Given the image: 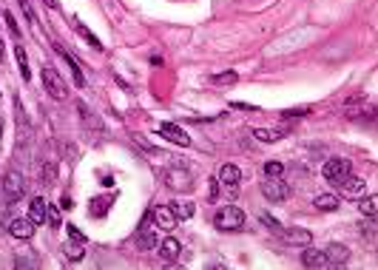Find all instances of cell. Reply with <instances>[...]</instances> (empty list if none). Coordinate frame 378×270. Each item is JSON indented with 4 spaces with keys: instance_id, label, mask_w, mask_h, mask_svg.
<instances>
[{
    "instance_id": "3",
    "label": "cell",
    "mask_w": 378,
    "mask_h": 270,
    "mask_svg": "<svg viewBox=\"0 0 378 270\" xmlns=\"http://www.w3.org/2000/svg\"><path fill=\"white\" fill-rule=\"evenodd\" d=\"M43 86L54 100H66L68 97V86H66V80L60 77V71H57L54 66H43Z\"/></svg>"
},
{
    "instance_id": "41",
    "label": "cell",
    "mask_w": 378,
    "mask_h": 270,
    "mask_svg": "<svg viewBox=\"0 0 378 270\" xmlns=\"http://www.w3.org/2000/svg\"><path fill=\"white\" fill-rule=\"evenodd\" d=\"M43 3H46V6H49V9H57V6H60L57 0H43Z\"/></svg>"
},
{
    "instance_id": "40",
    "label": "cell",
    "mask_w": 378,
    "mask_h": 270,
    "mask_svg": "<svg viewBox=\"0 0 378 270\" xmlns=\"http://www.w3.org/2000/svg\"><path fill=\"white\" fill-rule=\"evenodd\" d=\"M233 108H239V111H259L256 105H250V103H231Z\"/></svg>"
},
{
    "instance_id": "7",
    "label": "cell",
    "mask_w": 378,
    "mask_h": 270,
    "mask_svg": "<svg viewBox=\"0 0 378 270\" xmlns=\"http://www.w3.org/2000/svg\"><path fill=\"white\" fill-rule=\"evenodd\" d=\"M347 173H350V162L342 160V157L327 160V162H324V168H322V177L327 179V182H338V179L347 177Z\"/></svg>"
},
{
    "instance_id": "43",
    "label": "cell",
    "mask_w": 378,
    "mask_h": 270,
    "mask_svg": "<svg viewBox=\"0 0 378 270\" xmlns=\"http://www.w3.org/2000/svg\"><path fill=\"white\" fill-rule=\"evenodd\" d=\"M0 54H3V37H0Z\"/></svg>"
},
{
    "instance_id": "30",
    "label": "cell",
    "mask_w": 378,
    "mask_h": 270,
    "mask_svg": "<svg viewBox=\"0 0 378 270\" xmlns=\"http://www.w3.org/2000/svg\"><path fill=\"white\" fill-rule=\"evenodd\" d=\"M54 179H57V165L54 162H46L43 165V185H54Z\"/></svg>"
},
{
    "instance_id": "18",
    "label": "cell",
    "mask_w": 378,
    "mask_h": 270,
    "mask_svg": "<svg viewBox=\"0 0 378 270\" xmlns=\"http://www.w3.org/2000/svg\"><path fill=\"white\" fill-rule=\"evenodd\" d=\"M57 51H60V54L66 57V63H68V66H71V77H74V86H77V88H83V86H86V77H83V71H80L77 60H74V57L68 54V51L63 49V46H57Z\"/></svg>"
},
{
    "instance_id": "17",
    "label": "cell",
    "mask_w": 378,
    "mask_h": 270,
    "mask_svg": "<svg viewBox=\"0 0 378 270\" xmlns=\"http://www.w3.org/2000/svg\"><path fill=\"white\" fill-rule=\"evenodd\" d=\"M165 177H168V185H171V188H177V190L191 188V173L182 171V168H171V171L165 173Z\"/></svg>"
},
{
    "instance_id": "31",
    "label": "cell",
    "mask_w": 378,
    "mask_h": 270,
    "mask_svg": "<svg viewBox=\"0 0 378 270\" xmlns=\"http://www.w3.org/2000/svg\"><path fill=\"white\" fill-rule=\"evenodd\" d=\"M307 111H310V108H307V105H301V108H287V111H281V120H296V117H305V114H307Z\"/></svg>"
},
{
    "instance_id": "15",
    "label": "cell",
    "mask_w": 378,
    "mask_h": 270,
    "mask_svg": "<svg viewBox=\"0 0 378 270\" xmlns=\"http://www.w3.org/2000/svg\"><path fill=\"white\" fill-rule=\"evenodd\" d=\"M157 247H159V256H162L165 262H177L179 253H182V245H179L174 236H168V239H165L162 245H157Z\"/></svg>"
},
{
    "instance_id": "42",
    "label": "cell",
    "mask_w": 378,
    "mask_h": 270,
    "mask_svg": "<svg viewBox=\"0 0 378 270\" xmlns=\"http://www.w3.org/2000/svg\"><path fill=\"white\" fill-rule=\"evenodd\" d=\"M0 140H3V117H0Z\"/></svg>"
},
{
    "instance_id": "4",
    "label": "cell",
    "mask_w": 378,
    "mask_h": 270,
    "mask_svg": "<svg viewBox=\"0 0 378 270\" xmlns=\"http://www.w3.org/2000/svg\"><path fill=\"white\" fill-rule=\"evenodd\" d=\"M262 194H264V199H268V202L279 205V202H285V199L290 197V185H287L281 177H276V179L264 177V182H262Z\"/></svg>"
},
{
    "instance_id": "5",
    "label": "cell",
    "mask_w": 378,
    "mask_h": 270,
    "mask_svg": "<svg viewBox=\"0 0 378 270\" xmlns=\"http://www.w3.org/2000/svg\"><path fill=\"white\" fill-rule=\"evenodd\" d=\"M239 182H242V171H239V165L225 162V165L219 168V185H222V190H225L228 197H236V194H239Z\"/></svg>"
},
{
    "instance_id": "10",
    "label": "cell",
    "mask_w": 378,
    "mask_h": 270,
    "mask_svg": "<svg viewBox=\"0 0 378 270\" xmlns=\"http://www.w3.org/2000/svg\"><path fill=\"white\" fill-rule=\"evenodd\" d=\"M324 256H327V267H344L350 262V247L333 242V245L324 247Z\"/></svg>"
},
{
    "instance_id": "20",
    "label": "cell",
    "mask_w": 378,
    "mask_h": 270,
    "mask_svg": "<svg viewBox=\"0 0 378 270\" xmlns=\"http://www.w3.org/2000/svg\"><path fill=\"white\" fill-rule=\"evenodd\" d=\"M111 205H114V197H97V199H91V216H105Z\"/></svg>"
},
{
    "instance_id": "26",
    "label": "cell",
    "mask_w": 378,
    "mask_h": 270,
    "mask_svg": "<svg viewBox=\"0 0 378 270\" xmlns=\"http://www.w3.org/2000/svg\"><path fill=\"white\" fill-rule=\"evenodd\" d=\"M253 137L262 140V142H279L285 134H281V131H273V128H253Z\"/></svg>"
},
{
    "instance_id": "34",
    "label": "cell",
    "mask_w": 378,
    "mask_h": 270,
    "mask_svg": "<svg viewBox=\"0 0 378 270\" xmlns=\"http://www.w3.org/2000/svg\"><path fill=\"white\" fill-rule=\"evenodd\" d=\"M361 236L364 239H370V242H375V222H367V225H361Z\"/></svg>"
},
{
    "instance_id": "33",
    "label": "cell",
    "mask_w": 378,
    "mask_h": 270,
    "mask_svg": "<svg viewBox=\"0 0 378 270\" xmlns=\"http://www.w3.org/2000/svg\"><path fill=\"white\" fill-rule=\"evenodd\" d=\"M259 222H262V225H268V230H273V234H279V230H281V225L270 214H259Z\"/></svg>"
},
{
    "instance_id": "29",
    "label": "cell",
    "mask_w": 378,
    "mask_h": 270,
    "mask_svg": "<svg viewBox=\"0 0 378 270\" xmlns=\"http://www.w3.org/2000/svg\"><path fill=\"white\" fill-rule=\"evenodd\" d=\"M66 256L71 259V262H80V259L86 256V250H83V242H74V245H71V239H68V245H66Z\"/></svg>"
},
{
    "instance_id": "37",
    "label": "cell",
    "mask_w": 378,
    "mask_h": 270,
    "mask_svg": "<svg viewBox=\"0 0 378 270\" xmlns=\"http://www.w3.org/2000/svg\"><path fill=\"white\" fill-rule=\"evenodd\" d=\"M14 267H20V270H23V267H34V259H26V256H17V259H14Z\"/></svg>"
},
{
    "instance_id": "22",
    "label": "cell",
    "mask_w": 378,
    "mask_h": 270,
    "mask_svg": "<svg viewBox=\"0 0 378 270\" xmlns=\"http://www.w3.org/2000/svg\"><path fill=\"white\" fill-rule=\"evenodd\" d=\"M77 111H80V117H83V123H86L88 128H97V131H103V125H100V120L94 117L91 111H88V105H86V103H77Z\"/></svg>"
},
{
    "instance_id": "27",
    "label": "cell",
    "mask_w": 378,
    "mask_h": 270,
    "mask_svg": "<svg viewBox=\"0 0 378 270\" xmlns=\"http://www.w3.org/2000/svg\"><path fill=\"white\" fill-rule=\"evenodd\" d=\"M264 177H270V179H276V177H285V162H279V160H270V162H264Z\"/></svg>"
},
{
    "instance_id": "8",
    "label": "cell",
    "mask_w": 378,
    "mask_h": 270,
    "mask_svg": "<svg viewBox=\"0 0 378 270\" xmlns=\"http://www.w3.org/2000/svg\"><path fill=\"white\" fill-rule=\"evenodd\" d=\"M276 236H281V242L296 245V247H307L313 242V234H310V230H305V227H281Z\"/></svg>"
},
{
    "instance_id": "14",
    "label": "cell",
    "mask_w": 378,
    "mask_h": 270,
    "mask_svg": "<svg viewBox=\"0 0 378 270\" xmlns=\"http://www.w3.org/2000/svg\"><path fill=\"white\" fill-rule=\"evenodd\" d=\"M313 205H316V210H322V214H333V210L342 208V199L335 197V194H318V197L313 199Z\"/></svg>"
},
{
    "instance_id": "9",
    "label": "cell",
    "mask_w": 378,
    "mask_h": 270,
    "mask_svg": "<svg viewBox=\"0 0 378 270\" xmlns=\"http://www.w3.org/2000/svg\"><path fill=\"white\" fill-rule=\"evenodd\" d=\"M335 188L342 190L344 197H361V194H364L367 190V182L361 177H353V173H347V177H342L338 179V182H333Z\"/></svg>"
},
{
    "instance_id": "32",
    "label": "cell",
    "mask_w": 378,
    "mask_h": 270,
    "mask_svg": "<svg viewBox=\"0 0 378 270\" xmlns=\"http://www.w3.org/2000/svg\"><path fill=\"white\" fill-rule=\"evenodd\" d=\"M46 219H49L51 227H60V210L54 205H46Z\"/></svg>"
},
{
    "instance_id": "1",
    "label": "cell",
    "mask_w": 378,
    "mask_h": 270,
    "mask_svg": "<svg viewBox=\"0 0 378 270\" xmlns=\"http://www.w3.org/2000/svg\"><path fill=\"white\" fill-rule=\"evenodd\" d=\"M214 225L219 230H242L244 227V210L236 205H225L214 214Z\"/></svg>"
},
{
    "instance_id": "19",
    "label": "cell",
    "mask_w": 378,
    "mask_h": 270,
    "mask_svg": "<svg viewBox=\"0 0 378 270\" xmlns=\"http://www.w3.org/2000/svg\"><path fill=\"white\" fill-rule=\"evenodd\" d=\"M171 214L177 216V219H191V216H194V202L177 199V202H171Z\"/></svg>"
},
{
    "instance_id": "16",
    "label": "cell",
    "mask_w": 378,
    "mask_h": 270,
    "mask_svg": "<svg viewBox=\"0 0 378 270\" xmlns=\"http://www.w3.org/2000/svg\"><path fill=\"white\" fill-rule=\"evenodd\" d=\"M301 262H305V267H327L324 250H316V247H310V245H307V250L301 253Z\"/></svg>"
},
{
    "instance_id": "2",
    "label": "cell",
    "mask_w": 378,
    "mask_h": 270,
    "mask_svg": "<svg viewBox=\"0 0 378 270\" xmlns=\"http://www.w3.org/2000/svg\"><path fill=\"white\" fill-rule=\"evenodd\" d=\"M23 194H26L23 177H20L17 171H9L6 177H3V199H6V205H17L20 199H23Z\"/></svg>"
},
{
    "instance_id": "12",
    "label": "cell",
    "mask_w": 378,
    "mask_h": 270,
    "mask_svg": "<svg viewBox=\"0 0 378 270\" xmlns=\"http://www.w3.org/2000/svg\"><path fill=\"white\" fill-rule=\"evenodd\" d=\"M157 134L165 137V140H171V142H177V145H188V142H191V137L185 134L179 125H174V123H162V125L157 128Z\"/></svg>"
},
{
    "instance_id": "11",
    "label": "cell",
    "mask_w": 378,
    "mask_h": 270,
    "mask_svg": "<svg viewBox=\"0 0 378 270\" xmlns=\"http://www.w3.org/2000/svg\"><path fill=\"white\" fill-rule=\"evenodd\" d=\"M34 225L37 222L31 219H12L9 222V234L14 236V239H31V236H34Z\"/></svg>"
},
{
    "instance_id": "24",
    "label": "cell",
    "mask_w": 378,
    "mask_h": 270,
    "mask_svg": "<svg viewBox=\"0 0 378 270\" xmlns=\"http://www.w3.org/2000/svg\"><path fill=\"white\" fill-rule=\"evenodd\" d=\"M29 214H31V219L34 222H46V199H31V205H29Z\"/></svg>"
},
{
    "instance_id": "23",
    "label": "cell",
    "mask_w": 378,
    "mask_h": 270,
    "mask_svg": "<svg viewBox=\"0 0 378 270\" xmlns=\"http://www.w3.org/2000/svg\"><path fill=\"white\" fill-rule=\"evenodd\" d=\"M14 57H17V66H20V77H23V80H29L31 71H29V57H26L23 46H14Z\"/></svg>"
},
{
    "instance_id": "39",
    "label": "cell",
    "mask_w": 378,
    "mask_h": 270,
    "mask_svg": "<svg viewBox=\"0 0 378 270\" xmlns=\"http://www.w3.org/2000/svg\"><path fill=\"white\" fill-rule=\"evenodd\" d=\"M211 182V199H216L219 197V179H207Z\"/></svg>"
},
{
    "instance_id": "38",
    "label": "cell",
    "mask_w": 378,
    "mask_h": 270,
    "mask_svg": "<svg viewBox=\"0 0 378 270\" xmlns=\"http://www.w3.org/2000/svg\"><path fill=\"white\" fill-rule=\"evenodd\" d=\"M20 9L26 12V17L31 20V23H37V17H34V12H31V6H29V0H20Z\"/></svg>"
},
{
    "instance_id": "13",
    "label": "cell",
    "mask_w": 378,
    "mask_h": 270,
    "mask_svg": "<svg viewBox=\"0 0 378 270\" xmlns=\"http://www.w3.org/2000/svg\"><path fill=\"white\" fill-rule=\"evenodd\" d=\"M151 219H154V225L162 227V230H174V225H177V216L171 214V208H162V205L151 210Z\"/></svg>"
},
{
    "instance_id": "36",
    "label": "cell",
    "mask_w": 378,
    "mask_h": 270,
    "mask_svg": "<svg viewBox=\"0 0 378 270\" xmlns=\"http://www.w3.org/2000/svg\"><path fill=\"white\" fill-rule=\"evenodd\" d=\"M3 20H6V26H9V31H12V37H20V29H17V23H14V17L12 14H3Z\"/></svg>"
},
{
    "instance_id": "35",
    "label": "cell",
    "mask_w": 378,
    "mask_h": 270,
    "mask_svg": "<svg viewBox=\"0 0 378 270\" xmlns=\"http://www.w3.org/2000/svg\"><path fill=\"white\" fill-rule=\"evenodd\" d=\"M68 239H74V242H83V245H86V234H83V230H77L74 225H68Z\"/></svg>"
},
{
    "instance_id": "28",
    "label": "cell",
    "mask_w": 378,
    "mask_h": 270,
    "mask_svg": "<svg viewBox=\"0 0 378 270\" xmlns=\"http://www.w3.org/2000/svg\"><path fill=\"white\" fill-rule=\"evenodd\" d=\"M74 29H77V34H83V37H86V40H88V46H94V49H97V51H103V49H105V46L100 43L97 37H94L91 31H88L86 26H83V23H74Z\"/></svg>"
},
{
    "instance_id": "21",
    "label": "cell",
    "mask_w": 378,
    "mask_h": 270,
    "mask_svg": "<svg viewBox=\"0 0 378 270\" xmlns=\"http://www.w3.org/2000/svg\"><path fill=\"white\" fill-rule=\"evenodd\" d=\"M236 80H239L236 71H222V74H211L207 77V83H214V86H233Z\"/></svg>"
},
{
    "instance_id": "6",
    "label": "cell",
    "mask_w": 378,
    "mask_h": 270,
    "mask_svg": "<svg viewBox=\"0 0 378 270\" xmlns=\"http://www.w3.org/2000/svg\"><path fill=\"white\" fill-rule=\"evenodd\" d=\"M157 245H159L157 225H154L151 210H148L145 219H142V225H140V234H137V247H140V250H157Z\"/></svg>"
},
{
    "instance_id": "25",
    "label": "cell",
    "mask_w": 378,
    "mask_h": 270,
    "mask_svg": "<svg viewBox=\"0 0 378 270\" xmlns=\"http://www.w3.org/2000/svg\"><path fill=\"white\" fill-rule=\"evenodd\" d=\"M375 205H378V197H375V194H370V197H364L358 202V210L364 216H370V219H375Z\"/></svg>"
}]
</instances>
